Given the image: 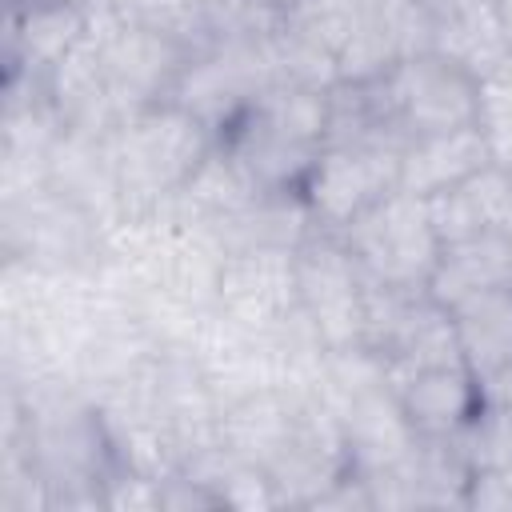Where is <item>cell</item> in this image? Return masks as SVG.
<instances>
[{"mask_svg": "<svg viewBox=\"0 0 512 512\" xmlns=\"http://www.w3.org/2000/svg\"><path fill=\"white\" fill-rule=\"evenodd\" d=\"M108 148L120 184L116 220H124L172 204L192 180V172L204 164V156L216 148V132L176 100H156L136 108L108 136Z\"/></svg>", "mask_w": 512, "mask_h": 512, "instance_id": "obj_1", "label": "cell"}, {"mask_svg": "<svg viewBox=\"0 0 512 512\" xmlns=\"http://www.w3.org/2000/svg\"><path fill=\"white\" fill-rule=\"evenodd\" d=\"M368 88L376 96L384 128L404 144L480 124L484 84L436 48L400 60L380 80H368Z\"/></svg>", "mask_w": 512, "mask_h": 512, "instance_id": "obj_2", "label": "cell"}, {"mask_svg": "<svg viewBox=\"0 0 512 512\" xmlns=\"http://www.w3.org/2000/svg\"><path fill=\"white\" fill-rule=\"evenodd\" d=\"M368 280L392 288H424L440 260V236L432 228L424 196L396 188L368 212H360L348 228L336 232Z\"/></svg>", "mask_w": 512, "mask_h": 512, "instance_id": "obj_3", "label": "cell"}, {"mask_svg": "<svg viewBox=\"0 0 512 512\" xmlns=\"http://www.w3.org/2000/svg\"><path fill=\"white\" fill-rule=\"evenodd\" d=\"M400 156H404V144L396 140L324 144L316 168L300 188V196L316 216V228L340 232L360 212L392 196L400 188Z\"/></svg>", "mask_w": 512, "mask_h": 512, "instance_id": "obj_4", "label": "cell"}, {"mask_svg": "<svg viewBox=\"0 0 512 512\" xmlns=\"http://www.w3.org/2000/svg\"><path fill=\"white\" fill-rule=\"evenodd\" d=\"M296 304L312 316L328 348L364 344V268L336 232L316 228L296 252Z\"/></svg>", "mask_w": 512, "mask_h": 512, "instance_id": "obj_5", "label": "cell"}, {"mask_svg": "<svg viewBox=\"0 0 512 512\" xmlns=\"http://www.w3.org/2000/svg\"><path fill=\"white\" fill-rule=\"evenodd\" d=\"M388 388L400 404L404 424L420 440L456 436L480 412V376L464 360L396 372L388 376Z\"/></svg>", "mask_w": 512, "mask_h": 512, "instance_id": "obj_6", "label": "cell"}, {"mask_svg": "<svg viewBox=\"0 0 512 512\" xmlns=\"http://www.w3.org/2000/svg\"><path fill=\"white\" fill-rule=\"evenodd\" d=\"M296 304V260L292 248H252L232 252L220 264V296L216 308L228 316L268 328Z\"/></svg>", "mask_w": 512, "mask_h": 512, "instance_id": "obj_7", "label": "cell"}, {"mask_svg": "<svg viewBox=\"0 0 512 512\" xmlns=\"http://www.w3.org/2000/svg\"><path fill=\"white\" fill-rule=\"evenodd\" d=\"M88 16L80 8H64L52 0H12L8 16V72L48 76L84 36Z\"/></svg>", "mask_w": 512, "mask_h": 512, "instance_id": "obj_8", "label": "cell"}, {"mask_svg": "<svg viewBox=\"0 0 512 512\" xmlns=\"http://www.w3.org/2000/svg\"><path fill=\"white\" fill-rule=\"evenodd\" d=\"M488 164H492V152H488L480 124L460 128V132H444V136H420V140L404 144L400 188L412 196H436L444 188L472 180Z\"/></svg>", "mask_w": 512, "mask_h": 512, "instance_id": "obj_9", "label": "cell"}, {"mask_svg": "<svg viewBox=\"0 0 512 512\" xmlns=\"http://www.w3.org/2000/svg\"><path fill=\"white\" fill-rule=\"evenodd\" d=\"M512 284V236L504 232H476L440 248V260L428 280V296L444 308L460 304L472 292Z\"/></svg>", "mask_w": 512, "mask_h": 512, "instance_id": "obj_10", "label": "cell"}, {"mask_svg": "<svg viewBox=\"0 0 512 512\" xmlns=\"http://www.w3.org/2000/svg\"><path fill=\"white\" fill-rule=\"evenodd\" d=\"M432 48L440 56L456 60L460 68H468L480 84H488L512 68V36L504 28L496 0L468 8L460 16H448V20H436Z\"/></svg>", "mask_w": 512, "mask_h": 512, "instance_id": "obj_11", "label": "cell"}, {"mask_svg": "<svg viewBox=\"0 0 512 512\" xmlns=\"http://www.w3.org/2000/svg\"><path fill=\"white\" fill-rule=\"evenodd\" d=\"M464 364L476 376L500 372L512 364V284L484 288L448 308Z\"/></svg>", "mask_w": 512, "mask_h": 512, "instance_id": "obj_12", "label": "cell"}, {"mask_svg": "<svg viewBox=\"0 0 512 512\" xmlns=\"http://www.w3.org/2000/svg\"><path fill=\"white\" fill-rule=\"evenodd\" d=\"M480 4H488V0H424V8H428L436 20L460 16V12H468V8H480Z\"/></svg>", "mask_w": 512, "mask_h": 512, "instance_id": "obj_13", "label": "cell"}, {"mask_svg": "<svg viewBox=\"0 0 512 512\" xmlns=\"http://www.w3.org/2000/svg\"><path fill=\"white\" fill-rule=\"evenodd\" d=\"M260 8H268V12H276V16H288V12H296L304 0H256Z\"/></svg>", "mask_w": 512, "mask_h": 512, "instance_id": "obj_14", "label": "cell"}, {"mask_svg": "<svg viewBox=\"0 0 512 512\" xmlns=\"http://www.w3.org/2000/svg\"><path fill=\"white\" fill-rule=\"evenodd\" d=\"M52 4H64V8H80V12H96L104 0H52Z\"/></svg>", "mask_w": 512, "mask_h": 512, "instance_id": "obj_15", "label": "cell"}, {"mask_svg": "<svg viewBox=\"0 0 512 512\" xmlns=\"http://www.w3.org/2000/svg\"><path fill=\"white\" fill-rule=\"evenodd\" d=\"M496 4H500V16H504V28L512 36V0H496Z\"/></svg>", "mask_w": 512, "mask_h": 512, "instance_id": "obj_16", "label": "cell"}, {"mask_svg": "<svg viewBox=\"0 0 512 512\" xmlns=\"http://www.w3.org/2000/svg\"><path fill=\"white\" fill-rule=\"evenodd\" d=\"M508 80H512V68H508Z\"/></svg>", "mask_w": 512, "mask_h": 512, "instance_id": "obj_17", "label": "cell"}]
</instances>
